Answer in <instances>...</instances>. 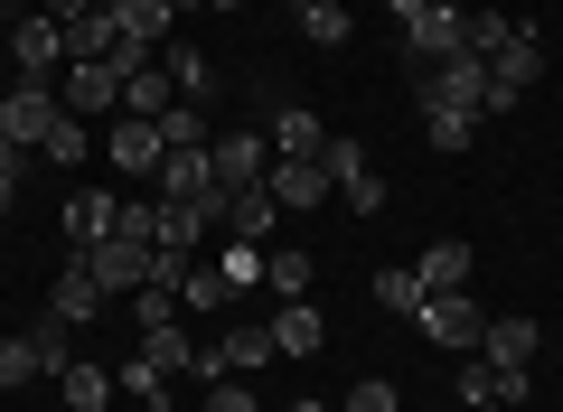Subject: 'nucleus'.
Listing matches in <instances>:
<instances>
[{
  "instance_id": "obj_39",
  "label": "nucleus",
  "mask_w": 563,
  "mask_h": 412,
  "mask_svg": "<svg viewBox=\"0 0 563 412\" xmlns=\"http://www.w3.org/2000/svg\"><path fill=\"white\" fill-rule=\"evenodd\" d=\"M161 141L179 151V141H207V103H169L161 113Z\"/></svg>"
},
{
  "instance_id": "obj_21",
  "label": "nucleus",
  "mask_w": 563,
  "mask_h": 412,
  "mask_svg": "<svg viewBox=\"0 0 563 412\" xmlns=\"http://www.w3.org/2000/svg\"><path fill=\"white\" fill-rule=\"evenodd\" d=\"M329 151V122L310 113V103H282V122H273V159H320Z\"/></svg>"
},
{
  "instance_id": "obj_46",
  "label": "nucleus",
  "mask_w": 563,
  "mask_h": 412,
  "mask_svg": "<svg viewBox=\"0 0 563 412\" xmlns=\"http://www.w3.org/2000/svg\"><path fill=\"white\" fill-rule=\"evenodd\" d=\"M47 10H57V20H85V10H103V0H47Z\"/></svg>"
},
{
  "instance_id": "obj_41",
  "label": "nucleus",
  "mask_w": 563,
  "mask_h": 412,
  "mask_svg": "<svg viewBox=\"0 0 563 412\" xmlns=\"http://www.w3.org/2000/svg\"><path fill=\"white\" fill-rule=\"evenodd\" d=\"M263 254H273V244H235V254L217 263V272H225V291H244V281H263Z\"/></svg>"
},
{
  "instance_id": "obj_3",
  "label": "nucleus",
  "mask_w": 563,
  "mask_h": 412,
  "mask_svg": "<svg viewBox=\"0 0 563 412\" xmlns=\"http://www.w3.org/2000/svg\"><path fill=\"white\" fill-rule=\"evenodd\" d=\"M57 122H66V103H57V85H10V103H0V141L10 151H38L47 159V141H57Z\"/></svg>"
},
{
  "instance_id": "obj_33",
  "label": "nucleus",
  "mask_w": 563,
  "mask_h": 412,
  "mask_svg": "<svg viewBox=\"0 0 563 412\" xmlns=\"http://www.w3.org/2000/svg\"><path fill=\"white\" fill-rule=\"evenodd\" d=\"M291 20H301V38H310V47H347V38H357V29H347V0H320V10H291Z\"/></svg>"
},
{
  "instance_id": "obj_30",
  "label": "nucleus",
  "mask_w": 563,
  "mask_h": 412,
  "mask_svg": "<svg viewBox=\"0 0 563 412\" xmlns=\"http://www.w3.org/2000/svg\"><path fill=\"white\" fill-rule=\"evenodd\" d=\"M225 300H235V291H225V272H217L207 254H188V272H179V310H225Z\"/></svg>"
},
{
  "instance_id": "obj_16",
  "label": "nucleus",
  "mask_w": 563,
  "mask_h": 412,
  "mask_svg": "<svg viewBox=\"0 0 563 412\" xmlns=\"http://www.w3.org/2000/svg\"><path fill=\"white\" fill-rule=\"evenodd\" d=\"M536 347H544V329H536L526 310H498V319H488V337H479V356H488V366H526Z\"/></svg>"
},
{
  "instance_id": "obj_27",
  "label": "nucleus",
  "mask_w": 563,
  "mask_h": 412,
  "mask_svg": "<svg viewBox=\"0 0 563 412\" xmlns=\"http://www.w3.org/2000/svg\"><path fill=\"white\" fill-rule=\"evenodd\" d=\"M225 225H235V244H273V188H235Z\"/></svg>"
},
{
  "instance_id": "obj_55",
  "label": "nucleus",
  "mask_w": 563,
  "mask_h": 412,
  "mask_svg": "<svg viewBox=\"0 0 563 412\" xmlns=\"http://www.w3.org/2000/svg\"><path fill=\"white\" fill-rule=\"evenodd\" d=\"M0 103H10V85H0Z\"/></svg>"
},
{
  "instance_id": "obj_20",
  "label": "nucleus",
  "mask_w": 563,
  "mask_h": 412,
  "mask_svg": "<svg viewBox=\"0 0 563 412\" xmlns=\"http://www.w3.org/2000/svg\"><path fill=\"white\" fill-rule=\"evenodd\" d=\"M141 356H151V366L161 375H188V385H198V337H188V319H169V329H141Z\"/></svg>"
},
{
  "instance_id": "obj_9",
  "label": "nucleus",
  "mask_w": 563,
  "mask_h": 412,
  "mask_svg": "<svg viewBox=\"0 0 563 412\" xmlns=\"http://www.w3.org/2000/svg\"><path fill=\"white\" fill-rule=\"evenodd\" d=\"M103 159H113L122 178H161V159H169V141H161V122H132V113H122L113 132H103Z\"/></svg>"
},
{
  "instance_id": "obj_32",
  "label": "nucleus",
  "mask_w": 563,
  "mask_h": 412,
  "mask_svg": "<svg viewBox=\"0 0 563 412\" xmlns=\"http://www.w3.org/2000/svg\"><path fill=\"white\" fill-rule=\"evenodd\" d=\"M113 235L122 244H161V197H113Z\"/></svg>"
},
{
  "instance_id": "obj_44",
  "label": "nucleus",
  "mask_w": 563,
  "mask_h": 412,
  "mask_svg": "<svg viewBox=\"0 0 563 412\" xmlns=\"http://www.w3.org/2000/svg\"><path fill=\"white\" fill-rule=\"evenodd\" d=\"M347 412H404V393H395V385H385V375H366V385H357V393H347Z\"/></svg>"
},
{
  "instance_id": "obj_51",
  "label": "nucleus",
  "mask_w": 563,
  "mask_h": 412,
  "mask_svg": "<svg viewBox=\"0 0 563 412\" xmlns=\"http://www.w3.org/2000/svg\"><path fill=\"white\" fill-rule=\"evenodd\" d=\"M291 412H329V403H291Z\"/></svg>"
},
{
  "instance_id": "obj_1",
  "label": "nucleus",
  "mask_w": 563,
  "mask_h": 412,
  "mask_svg": "<svg viewBox=\"0 0 563 412\" xmlns=\"http://www.w3.org/2000/svg\"><path fill=\"white\" fill-rule=\"evenodd\" d=\"M536 76H544V38H536L526 20H507V38L488 47V113H517Z\"/></svg>"
},
{
  "instance_id": "obj_54",
  "label": "nucleus",
  "mask_w": 563,
  "mask_h": 412,
  "mask_svg": "<svg viewBox=\"0 0 563 412\" xmlns=\"http://www.w3.org/2000/svg\"><path fill=\"white\" fill-rule=\"evenodd\" d=\"M0 66H10V38H0Z\"/></svg>"
},
{
  "instance_id": "obj_53",
  "label": "nucleus",
  "mask_w": 563,
  "mask_h": 412,
  "mask_svg": "<svg viewBox=\"0 0 563 412\" xmlns=\"http://www.w3.org/2000/svg\"><path fill=\"white\" fill-rule=\"evenodd\" d=\"M20 10H47V0H20Z\"/></svg>"
},
{
  "instance_id": "obj_36",
  "label": "nucleus",
  "mask_w": 563,
  "mask_h": 412,
  "mask_svg": "<svg viewBox=\"0 0 563 412\" xmlns=\"http://www.w3.org/2000/svg\"><path fill=\"white\" fill-rule=\"evenodd\" d=\"M320 169H329V188H347V178H357V169H376V159H366V151H357V141H347V132H329Z\"/></svg>"
},
{
  "instance_id": "obj_52",
  "label": "nucleus",
  "mask_w": 563,
  "mask_h": 412,
  "mask_svg": "<svg viewBox=\"0 0 563 412\" xmlns=\"http://www.w3.org/2000/svg\"><path fill=\"white\" fill-rule=\"evenodd\" d=\"M291 10H320V0H291Z\"/></svg>"
},
{
  "instance_id": "obj_17",
  "label": "nucleus",
  "mask_w": 563,
  "mask_h": 412,
  "mask_svg": "<svg viewBox=\"0 0 563 412\" xmlns=\"http://www.w3.org/2000/svg\"><path fill=\"white\" fill-rule=\"evenodd\" d=\"M57 393H66V412H103V403H113V366H95V356H66V366H57Z\"/></svg>"
},
{
  "instance_id": "obj_29",
  "label": "nucleus",
  "mask_w": 563,
  "mask_h": 412,
  "mask_svg": "<svg viewBox=\"0 0 563 412\" xmlns=\"http://www.w3.org/2000/svg\"><path fill=\"white\" fill-rule=\"evenodd\" d=\"M161 66H169V85H179V103H207V94H217V66H207L198 47H161Z\"/></svg>"
},
{
  "instance_id": "obj_50",
  "label": "nucleus",
  "mask_w": 563,
  "mask_h": 412,
  "mask_svg": "<svg viewBox=\"0 0 563 412\" xmlns=\"http://www.w3.org/2000/svg\"><path fill=\"white\" fill-rule=\"evenodd\" d=\"M207 10H244V0H207Z\"/></svg>"
},
{
  "instance_id": "obj_42",
  "label": "nucleus",
  "mask_w": 563,
  "mask_h": 412,
  "mask_svg": "<svg viewBox=\"0 0 563 412\" xmlns=\"http://www.w3.org/2000/svg\"><path fill=\"white\" fill-rule=\"evenodd\" d=\"M339 197H347V207H357V216H385V178H376V169H357V178H347Z\"/></svg>"
},
{
  "instance_id": "obj_19",
  "label": "nucleus",
  "mask_w": 563,
  "mask_h": 412,
  "mask_svg": "<svg viewBox=\"0 0 563 412\" xmlns=\"http://www.w3.org/2000/svg\"><path fill=\"white\" fill-rule=\"evenodd\" d=\"M207 216L217 207H198V197H161V254H207Z\"/></svg>"
},
{
  "instance_id": "obj_6",
  "label": "nucleus",
  "mask_w": 563,
  "mask_h": 412,
  "mask_svg": "<svg viewBox=\"0 0 563 412\" xmlns=\"http://www.w3.org/2000/svg\"><path fill=\"white\" fill-rule=\"evenodd\" d=\"M404 57H413V66L479 57V47H470V10H422V20H404Z\"/></svg>"
},
{
  "instance_id": "obj_15",
  "label": "nucleus",
  "mask_w": 563,
  "mask_h": 412,
  "mask_svg": "<svg viewBox=\"0 0 563 412\" xmlns=\"http://www.w3.org/2000/svg\"><path fill=\"white\" fill-rule=\"evenodd\" d=\"M263 188H273V207H329V169L320 159H273V178H263Z\"/></svg>"
},
{
  "instance_id": "obj_2",
  "label": "nucleus",
  "mask_w": 563,
  "mask_h": 412,
  "mask_svg": "<svg viewBox=\"0 0 563 412\" xmlns=\"http://www.w3.org/2000/svg\"><path fill=\"white\" fill-rule=\"evenodd\" d=\"M66 66V20L57 10H20V29H10V85H57Z\"/></svg>"
},
{
  "instance_id": "obj_34",
  "label": "nucleus",
  "mask_w": 563,
  "mask_h": 412,
  "mask_svg": "<svg viewBox=\"0 0 563 412\" xmlns=\"http://www.w3.org/2000/svg\"><path fill=\"white\" fill-rule=\"evenodd\" d=\"M169 319H188L179 291H169V281H141V291H132V329H169Z\"/></svg>"
},
{
  "instance_id": "obj_25",
  "label": "nucleus",
  "mask_w": 563,
  "mask_h": 412,
  "mask_svg": "<svg viewBox=\"0 0 563 412\" xmlns=\"http://www.w3.org/2000/svg\"><path fill=\"white\" fill-rule=\"evenodd\" d=\"M113 385H122V393H132V403H151V412H161V403H169V393H179V375H161V366H151V356H141V347H132V356H122V366H113Z\"/></svg>"
},
{
  "instance_id": "obj_48",
  "label": "nucleus",
  "mask_w": 563,
  "mask_h": 412,
  "mask_svg": "<svg viewBox=\"0 0 563 412\" xmlns=\"http://www.w3.org/2000/svg\"><path fill=\"white\" fill-rule=\"evenodd\" d=\"M169 10H179V20H188V10H207V0H169Z\"/></svg>"
},
{
  "instance_id": "obj_37",
  "label": "nucleus",
  "mask_w": 563,
  "mask_h": 412,
  "mask_svg": "<svg viewBox=\"0 0 563 412\" xmlns=\"http://www.w3.org/2000/svg\"><path fill=\"white\" fill-rule=\"evenodd\" d=\"M376 300H385L395 319H413V310H422V281H413V263H404V272H376Z\"/></svg>"
},
{
  "instance_id": "obj_18",
  "label": "nucleus",
  "mask_w": 563,
  "mask_h": 412,
  "mask_svg": "<svg viewBox=\"0 0 563 412\" xmlns=\"http://www.w3.org/2000/svg\"><path fill=\"white\" fill-rule=\"evenodd\" d=\"M169 103H179V85H169V66H161V57L122 76V113H132V122H161Z\"/></svg>"
},
{
  "instance_id": "obj_23",
  "label": "nucleus",
  "mask_w": 563,
  "mask_h": 412,
  "mask_svg": "<svg viewBox=\"0 0 563 412\" xmlns=\"http://www.w3.org/2000/svg\"><path fill=\"white\" fill-rule=\"evenodd\" d=\"M57 216H66V244L85 254V244H103V235H113V197H103V188H76V197L57 207Z\"/></svg>"
},
{
  "instance_id": "obj_40",
  "label": "nucleus",
  "mask_w": 563,
  "mask_h": 412,
  "mask_svg": "<svg viewBox=\"0 0 563 412\" xmlns=\"http://www.w3.org/2000/svg\"><path fill=\"white\" fill-rule=\"evenodd\" d=\"M85 151H95V132H85V122H76V113H66V122H57V141H47V159H57V169H76V159H85Z\"/></svg>"
},
{
  "instance_id": "obj_47",
  "label": "nucleus",
  "mask_w": 563,
  "mask_h": 412,
  "mask_svg": "<svg viewBox=\"0 0 563 412\" xmlns=\"http://www.w3.org/2000/svg\"><path fill=\"white\" fill-rule=\"evenodd\" d=\"M385 10H395V29H404V20H422V10H432V0H385Z\"/></svg>"
},
{
  "instance_id": "obj_7",
  "label": "nucleus",
  "mask_w": 563,
  "mask_h": 412,
  "mask_svg": "<svg viewBox=\"0 0 563 412\" xmlns=\"http://www.w3.org/2000/svg\"><path fill=\"white\" fill-rule=\"evenodd\" d=\"M207 159H217V188L225 197L263 188V178H273V132H225V141H207Z\"/></svg>"
},
{
  "instance_id": "obj_12",
  "label": "nucleus",
  "mask_w": 563,
  "mask_h": 412,
  "mask_svg": "<svg viewBox=\"0 0 563 412\" xmlns=\"http://www.w3.org/2000/svg\"><path fill=\"white\" fill-rule=\"evenodd\" d=\"M103 300H113V291L95 281V263H85V254H76V263H57V291H47V310H57L66 329H85V319H95Z\"/></svg>"
},
{
  "instance_id": "obj_26",
  "label": "nucleus",
  "mask_w": 563,
  "mask_h": 412,
  "mask_svg": "<svg viewBox=\"0 0 563 412\" xmlns=\"http://www.w3.org/2000/svg\"><path fill=\"white\" fill-rule=\"evenodd\" d=\"M113 47H122L113 10H85V20H66V66H85V57H113Z\"/></svg>"
},
{
  "instance_id": "obj_4",
  "label": "nucleus",
  "mask_w": 563,
  "mask_h": 412,
  "mask_svg": "<svg viewBox=\"0 0 563 412\" xmlns=\"http://www.w3.org/2000/svg\"><path fill=\"white\" fill-rule=\"evenodd\" d=\"M413 329L432 337V347H451V356H479V337H488V310H479L470 291H422Z\"/></svg>"
},
{
  "instance_id": "obj_14",
  "label": "nucleus",
  "mask_w": 563,
  "mask_h": 412,
  "mask_svg": "<svg viewBox=\"0 0 563 412\" xmlns=\"http://www.w3.org/2000/svg\"><path fill=\"white\" fill-rule=\"evenodd\" d=\"M103 10H113V29H122L132 47H151V57H161L169 29H179V10H169V0H103Z\"/></svg>"
},
{
  "instance_id": "obj_10",
  "label": "nucleus",
  "mask_w": 563,
  "mask_h": 412,
  "mask_svg": "<svg viewBox=\"0 0 563 412\" xmlns=\"http://www.w3.org/2000/svg\"><path fill=\"white\" fill-rule=\"evenodd\" d=\"M151 254H161V244H122V235L85 244V263H95V281H103V291H122V300H132L141 281H151Z\"/></svg>"
},
{
  "instance_id": "obj_31",
  "label": "nucleus",
  "mask_w": 563,
  "mask_h": 412,
  "mask_svg": "<svg viewBox=\"0 0 563 412\" xmlns=\"http://www.w3.org/2000/svg\"><path fill=\"white\" fill-rule=\"evenodd\" d=\"M422 141H432V151H470V141H479V113H451V103H422Z\"/></svg>"
},
{
  "instance_id": "obj_13",
  "label": "nucleus",
  "mask_w": 563,
  "mask_h": 412,
  "mask_svg": "<svg viewBox=\"0 0 563 412\" xmlns=\"http://www.w3.org/2000/svg\"><path fill=\"white\" fill-rule=\"evenodd\" d=\"M470 272H479V254H470L461 235H442V244H422V254H413V281H422V291H470Z\"/></svg>"
},
{
  "instance_id": "obj_38",
  "label": "nucleus",
  "mask_w": 563,
  "mask_h": 412,
  "mask_svg": "<svg viewBox=\"0 0 563 412\" xmlns=\"http://www.w3.org/2000/svg\"><path fill=\"white\" fill-rule=\"evenodd\" d=\"M207 412H263L254 403V375H217V385H207Z\"/></svg>"
},
{
  "instance_id": "obj_49",
  "label": "nucleus",
  "mask_w": 563,
  "mask_h": 412,
  "mask_svg": "<svg viewBox=\"0 0 563 412\" xmlns=\"http://www.w3.org/2000/svg\"><path fill=\"white\" fill-rule=\"evenodd\" d=\"M432 10H470V0H432Z\"/></svg>"
},
{
  "instance_id": "obj_45",
  "label": "nucleus",
  "mask_w": 563,
  "mask_h": 412,
  "mask_svg": "<svg viewBox=\"0 0 563 412\" xmlns=\"http://www.w3.org/2000/svg\"><path fill=\"white\" fill-rule=\"evenodd\" d=\"M10 207H20V151L0 141V216H10Z\"/></svg>"
},
{
  "instance_id": "obj_43",
  "label": "nucleus",
  "mask_w": 563,
  "mask_h": 412,
  "mask_svg": "<svg viewBox=\"0 0 563 412\" xmlns=\"http://www.w3.org/2000/svg\"><path fill=\"white\" fill-rule=\"evenodd\" d=\"M461 403H498V366H488V356L461 366Z\"/></svg>"
},
{
  "instance_id": "obj_28",
  "label": "nucleus",
  "mask_w": 563,
  "mask_h": 412,
  "mask_svg": "<svg viewBox=\"0 0 563 412\" xmlns=\"http://www.w3.org/2000/svg\"><path fill=\"white\" fill-rule=\"evenodd\" d=\"M263 281H273V300H310V254L301 244H273L263 254Z\"/></svg>"
},
{
  "instance_id": "obj_56",
  "label": "nucleus",
  "mask_w": 563,
  "mask_h": 412,
  "mask_svg": "<svg viewBox=\"0 0 563 412\" xmlns=\"http://www.w3.org/2000/svg\"><path fill=\"white\" fill-rule=\"evenodd\" d=\"M0 10H10V0H0Z\"/></svg>"
},
{
  "instance_id": "obj_8",
  "label": "nucleus",
  "mask_w": 563,
  "mask_h": 412,
  "mask_svg": "<svg viewBox=\"0 0 563 412\" xmlns=\"http://www.w3.org/2000/svg\"><path fill=\"white\" fill-rule=\"evenodd\" d=\"M161 197H198V207H217L225 216V188H217V159H207V141H179V151L161 159V178H151Z\"/></svg>"
},
{
  "instance_id": "obj_22",
  "label": "nucleus",
  "mask_w": 563,
  "mask_h": 412,
  "mask_svg": "<svg viewBox=\"0 0 563 412\" xmlns=\"http://www.w3.org/2000/svg\"><path fill=\"white\" fill-rule=\"evenodd\" d=\"M273 347L282 356H320L329 347V319L310 310V300H282V310H273Z\"/></svg>"
},
{
  "instance_id": "obj_24",
  "label": "nucleus",
  "mask_w": 563,
  "mask_h": 412,
  "mask_svg": "<svg viewBox=\"0 0 563 412\" xmlns=\"http://www.w3.org/2000/svg\"><path fill=\"white\" fill-rule=\"evenodd\" d=\"M273 356H282V347H273V319H263V329H225V337H217V366H225V375H263Z\"/></svg>"
},
{
  "instance_id": "obj_35",
  "label": "nucleus",
  "mask_w": 563,
  "mask_h": 412,
  "mask_svg": "<svg viewBox=\"0 0 563 412\" xmlns=\"http://www.w3.org/2000/svg\"><path fill=\"white\" fill-rule=\"evenodd\" d=\"M29 375H47L38 337H0V393H10V385H29Z\"/></svg>"
},
{
  "instance_id": "obj_5",
  "label": "nucleus",
  "mask_w": 563,
  "mask_h": 412,
  "mask_svg": "<svg viewBox=\"0 0 563 412\" xmlns=\"http://www.w3.org/2000/svg\"><path fill=\"white\" fill-rule=\"evenodd\" d=\"M422 103H451V113H479V122H488V57L422 66Z\"/></svg>"
},
{
  "instance_id": "obj_11",
  "label": "nucleus",
  "mask_w": 563,
  "mask_h": 412,
  "mask_svg": "<svg viewBox=\"0 0 563 412\" xmlns=\"http://www.w3.org/2000/svg\"><path fill=\"white\" fill-rule=\"evenodd\" d=\"M66 113H122V66L113 57H85V66H66Z\"/></svg>"
}]
</instances>
